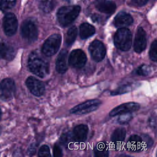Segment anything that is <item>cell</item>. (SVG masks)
Instances as JSON below:
<instances>
[{
  "label": "cell",
  "mask_w": 157,
  "mask_h": 157,
  "mask_svg": "<svg viewBox=\"0 0 157 157\" xmlns=\"http://www.w3.org/2000/svg\"><path fill=\"white\" fill-rule=\"evenodd\" d=\"M44 55L38 50L33 51L29 55L28 62L30 71L41 78L46 77L49 72V63Z\"/></svg>",
  "instance_id": "obj_1"
},
{
  "label": "cell",
  "mask_w": 157,
  "mask_h": 157,
  "mask_svg": "<svg viewBox=\"0 0 157 157\" xmlns=\"http://www.w3.org/2000/svg\"><path fill=\"white\" fill-rule=\"evenodd\" d=\"M80 11V7L78 6L62 7L57 12L58 21L61 26H66L74 21Z\"/></svg>",
  "instance_id": "obj_2"
},
{
  "label": "cell",
  "mask_w": 157,
  "mask_h": 157,
  "mask_svg": "<svg viewBox=\"0 0 157 157\" xmlns=\"http://www.w3.org/2000/svg\"><path fill=\"white\" fill-rule=\"evenodd\" d=\"M114 44L121 50H128L132 44V34L131 31L125 28L119 29L114 36Z\"/></svg>",
  "instance_id": "obj_3"
},
{
  "label": "cell",
  "mask_w": 157,
  "mask_h": 157,
  "mask_svg": "<svg viewBox=\"0 0 157 157\" xmlns=\"http://www.w3.org/2000/svg\"><path fill=\"white\" fill-rule=\"evenodd\" d=\"M61 36L55 34L50 36L44 42L42 48V53L46 56H51L55 54L60 46Z\"/></svg>",
  "instance_id": "obj_4"
},
{
  "label": "cell",
  "mask_w": 157,
  "mask_h": 157,
  "mask_svg": "<svg viewBox=\"0 0 157 157\" xmlns=\"http://www.w3.org/2000/svg\"><path fill=\"white\" fill-rule=\"evenodd\" d=\"M101 104V101L99 99H91L83 102L70 110L71 113L82 115L90 113L98 109Z\"/></svg>",
  "instance_id": "obj_5"
},
{
  "label": "cell",
  "mask_w": 157,
  "mask_h": 157,
  "mask_svg": "<svg viewBox=\"0 0 157 157\" xmlns=\"http://www.w3.org/2000/svg\"><path fill=\"white\" fill-rule=\"evenodd\" d=\"M21 34L24 39L29 42H34L37 38L38 31L34 22L31 20L23 21L21 27Z\"/></svg>",
  "instance_id": "obj_6"
},
{
  "label": "cell",
  "mask_w": 157,
  "mask_h": 157,
  "mask_svg": "<svg viewBox=\"0 0 157 157\" xmlns=\"http://www.w3.org/2000/svg\"><path fill=\"white\" fill-rule=\"evenodd\" d=\"M15 91V85L14 81L11 78H6L0 83V99L9 101L14 95Z\"/></svg>",
  "instance_id": "obj_7"
},
{
  "label": "cell",
  "mask_w": 157,
  "mask_h": 157,
  "mask_svg": "<svg viewBox=\"0 0 157 157\" xmlns=\"http://www.w3.org/2000/svg\"><path fill=\"white\" fill-rule=\"evenodd\" d=\"M89 51L92 58L97 62L102 61L105 55V48L98 40H95L90 44Z\"/></svg>",
  "instance_id": "obj_8"
},
{
  "label": "cell",
  "mask_w": 157,
  "mask_h": 157,
  "mask_svg": "<svg viewBox=\"0 0 157 157\" xmlns=\"http://www.w3.org/2000/svg\"><path fill=\"white\" fill-rule=\"evenodd\" d=\"M86 62L85 53L80 49L73 50L69 57V64L74 67L81 68L83 67Z\"/></svg>",
  "instance_id": "obj_9"
},
{
  "label": "cell",
  "mask_w": 157,
  "mask_h": 157,
  "mask_svg": "<svg viewBox=\"0 0 157 157\" xmlns=\"http://www.w3.org/2000/svg\"><path fill=\"white\" fill-rule=\"evenodd\" d=\"M18 26L17 20L15 15L12 13H7L3 20V27L5 34L7 36H13L17 31Z\"/></svg>",
  "instance_id": "obj_10"
},
{
  "label": "cell",
  "mask_w": 157,
  "mask_h": 157,
  "mask_svg": "<svg viewBox=\"0 0 157 157\" xmlns=\"http://www.w3.org/2000/svg\"><path fill=\"white\" fill-rule=\"evenodd\" d=\"M26 85L31 93L36 96H40L45 92L43 82L34 77H29L26 80Z\"/></svg>",
  "instance_id": "obj_11"
},
{
  "label": "cell",
  "mask_w": 157,
  "mask_h": 157,
  "mask_svg": "<svg viewBox=\"0 0 157 157\" xmlns=\"http://www.w3.org/2000/svg\"><path fill=\"white\" fill-rule=\"evenodd\" d=\"M139 108H140V105L138 103L132 102H127V103L122 104L115 107L113 109H112L110 112L109 115L111 117H115L121 114L131 113L139 110Z\"/></svg>",
  "instance_id": "obj_12"
},
{
  "label": "cell",
  "mask_w": 157,
  "mask_h": 157,
  "mask_svg": "<svg viewBox=\"0 0 157 157\" xmlns=\"http://www.w3.org/2000/svg\"><path fill=\"white\" fill-rule=\"evenodd\" d=\"M147 37L146 33L142 28H139L137 30L134 42V49L136 52L140 53L142 52L146 48Z\"/></svg>",
  "instance_id": "obj_13"
},
{
  "label": "cell",
  "mask_w": 157,
  "mask_h": 157,
  "mask_svg": "<svg viewBox=\"0 0 157 157\" xmlns=\"http://www.w3.org/2000/svg\"><path fill=\"white\" fill-rule=\"evenodd\" d=\"M133 22L132 17L124 12H119L115 17L114 25L117 28H124L131 25Z\"/></svg>",
  "instance_id": "obj_14"
},
{
  "label": "cell",
  "mask_w": 157,
  "mask_h": 157,
  "mask_svg": "<svg viewBox=\"0 0 157 157\" xmlns=\"http://www.w3.org/2000/svg\"><path fill=\"white\" fill-rule=\"evenodd\" d=\"M67 52L64 49L62 50L59 52L56 62V69L58 72L64 74L67 70Z\"/></svg>",
  "instance_id": "obj_15"
},
{
  "label": "cell",
  "mask_w": 157,
  "mask_h": 157,
  "mask_svg": "<svg viewBox=\"0 0 157 157\" xmlns=\"http://www.w3.org/2000/svg\"><path fill=\"white\" fill-rule=\"evenodd\" d=\"M88 132V128L86 125L79 124L74 128L72 135L75 141L78 142H83L86 139Z\"/></svg>",
  "instance_id": "obj_16"
},
{
  "label": "cell",
  "mask_w": 157,
  "mask_h": 157,
  "mask_svg": "<svg viewBox=\"0 0 157 157\" xmlns=\"http://www.w3.org/2000/svg\"><path fill=\"white\" fill-rule=\"evenodd\" d=\"M127 149L132 152H138L142 149L143 143L140 137L137 135L131 136L127 142Z\"/></svg>",
  "instance_id": "obj_17"
},
{
  "label": "cell",
  "mask_w": 157,
  "mask_h": 157,
  "mask_svg": "<svg viewBox=\"0 0 157 157\" xmlns=\"http://www.w3.org/2000/svg\"><path fill=\"white\" fill-rule=\"evenodd\" d=\"M126 130L123 128H118L114 130L111 136V142L115 147H119L124 142Z\"/></svg>",
  "instance_id": "obj_18"
},
{
  "label": "cell",
  "mask_w": 157,
  "mask_h": 157,
  "mask_svg": "<svg viewBox=\"0 0 157 157\" xmlns=\"http://www.w3.org/2000/svg\"><path fill=\"white\" fill-rule=\"evenodd\" d=\"M96 6L99 11L105 13H112L116 9L115 4L110 1H99Z\"/></svg>",
  "instance_id": "obj_19"
},
{
  "label": "cell",
  "mask_w": 157,
  "mask_h": 157,
  "mask_svg": "<svg viewBox=\"0 0 157 157\" xmlns=\"http://www.w3.org/2000/svg\"><path fill=\"white\" fill-rule=\"evenodd\" d=\"M15 56V51L12 47L4 43H0V59L5 58L7 60L12 59Z\"/></svg>",
  "instance_id": "obj_20"
},
{
  "label": "cell",
  "mask_w": 157,
  "mask_h": 157,
  "mask_svg": "<svg viewBox=\"0 0 157 157\" xmlns=\"http://www.w3.org/2000/svg\"><path fill=\"white\" fill-rule=\"evenodd\" d=\"M95 33V28L93 26L87 23H82L80 26V36L82 39H85L93 36Z\"/></svg>",
  "instance_id": "obj_21"
},
{
  "label": "cell",
  "mask_w": 157,
  "mask_h": 157,
  "mask_svg": "<svg viewBox=\"0 0 157 157\" xmlns=\"http://www.w3.org/2000/svg\"><path fill=\"white\" fill-rule=\"evenodd\" d=\"M94 154L96 156L105 157L109 156V148L106 144L104 142L99 143L94 148Z\"/></svg>",
  "instance_id": "obj_22"
},
{
  "label": "cell",
  "mask_w": 157,
  "mask_h": 157,
  "mask_svg": "<svg viewBox=\"0 0 157 157\" xmlns=\"http://www.w3.org/2000/svg\"><path fill=\"white\" fill-rule=\"evenodd\" d=\"M75 141L72 133L70 132H67L63 133L60 137V142L61 144L66 147H70L74 144V142Z\"/></svg>",
  "instance_id": "obj_23"
},
{
  "label": "cell",
  "mask_w": 157,
  "mask_h": 157,
  "mask_svg": "<svg viewBox=\"0 0 157 157\" xmlns=\"http://www.w3.org/2000/svg\"><path fill=\"white\" fill-rule=\"evenodd\" d=\"M77 35V28L74 26L71 27L67 32L66 42L67 45H71L75 40Z\"/></svg>",
  "instance_id": "obj_24"
},
{
  "label": "cell",
  "mask_w": 157,
  "mask_h": 157,
  "mask_svg": "<svg viewBox=\"0 0 157 157\" xmlns=\"http://www.w3.org/2000/svg\"><path fill=\"white\" fill-rule=\"evenodd\" d=\"M54 7L55 2L53 0H41L39 3L40 9L46 13L51 12Z\"/></svg>",
  "instance_id": "obj_25"
},
{
  "label": "cell",
  "mask_w": 157,
  "mask_h": 157,
  "mask_svg": "<svg viewBox=\"0 0 157 157\" xmlns=\"http://www.w3.org/2000/svg\"><path fill=\"white\" fill-rule=\"evenodd\" d=\"M16 0H1L0 10L2 12H6L12 9L15 4Z\"/></svg>",
  "instance_id": "obj_26"
},
{
  "label": "cell",
  "mask_w": 157,
  "mask_h": 157,
  "mask_svg": "<svg viewBox=\"0 0 157 157\" xmlns=\"http://www.w3.org/2000/svg\"><path fill=\"white\" fill-rule=\"evenodd\" d=\"M132 89V87L131 85H128V84L123 85L118 87L114 91H112L111 95L114 96V95H118V94H124V93L129 92L130 91H131Z\"/></svg>",
  "instance_id": "obj_27"
},
{
  "label": "cell",
  "mask_w": 157,
  "mask_h": 157,
  "mask_svg": "<svg viewBox=\"0 0 157 157\" xmlns=\"http://www.w3.org/2000/svg\"><path fill=\"white\" fill-rule=\"evenodd\" d=\"M135 74L138 75H142V76H147L149 75L151 72V68L146 65L143 64L139 66L135 70Z\"/></svg>",
  "instance_id": "obj_28"
},
{
  "label": "cell",
  "mask_w": 157,
  "mask_h": 157,
  "mask_svg": "<svg viewBox=\"0 0 157 157\" xmlns=\"http://www.w3.org/2000/svg\"><path fill=\"white\" fill-rule=\"evenodd\" d=\"M150 59L154 61L157 60V41L155 40L151 44L150 50Z\"/></svg>",
  "instance_id": "obj_29"
},
{
  "label": "cell",
  "mask_w": 157,
  "mask_h": 157,
  "mask_svg": "<svg viewBox=\"0 0 157 157\" xmlns=\"http://www.w3.org/2000/svg\"><path fill=\"white\" fill-rule=\"evenodd\" d=\"M119 115L120 116L117 120V121L120 124H126L132 118V116L131 113H126Z\"/></svg>",
  "instance_id": "obj_30"
},
{
  "label": "cell",
  "mask_w": 157,
  "mask_h": 157,
  "mask_svg": "<svg viewBox=\"0 0 157 157\" xmlns=\"http://www.w3.org/2000/svg\"><path fill=\"white\" fill-rule=\"evenodd\" d=\"M38 155L40 157H44V156H50V148L49 147L46 145H44L40 147L39 150Z\"/></svg>",
  "instance_id": "obj_31"
},
{
  "label": "cell",
  "mask_w": 157,
  "mask_h": 157,
  "mask_svg": "<svg viewBox=\"0 0 157 157\" xmlns=\"http://www.w3.org/2000/svg\"><path fill=\"white\" fill-rule=\"evenodd\" d=\"M141 139H142L143 144H144V145L147 148H150L153 144V139L148 135L143 134L142 137H141Z\"/></svg>",
  "instance_id": "obj_32"
},
{
  "label": "cell",
  "mask_w": 157,
  "mask_h": 157,
  "mask_svg": "<svg viewBox=\"0 0 157 157\" xmlns=\"http://www.w3.org/2000/svg\"><path fill=\"white\" fill-rule=\"evenodd\" d=\"M53 156L55 157H60L62 156V150L57 144H55L53 147Z\"/></svg>",
  "instance_id": "obj_33"
},
{
  "label": "cell",
  "mask_w": 157,
  "mask_h": 157,
  "mask_svg": "<svg viewBox=\"0 0 157 157\" xmlns=\"http://www.w3.org/2000/svg\"><path fill=\"white\" fill-rule=\"evenodd\" d=\"M148 0H131L132 2L137 6H142L147 2Z\"/></svg>",
  "instance_id": "obj_34"
},
{
  "label": "cell",
  "mask_w": 157,
  "mask_h": 157,
  "mask_svg": "<svg viewBox=\"0 0 157 157\" xmlns=\"http://www.w3.org/2000/svg\"><path fill=\"white\" fill-rule=\"evenodd\" d=\"M36 150V147L35 144H32V145L30 146V147L29 148V149H28V153H29L30 155H33V154H35Z\"/></svg>",
  "instance_id": "obj_35"
},
{
  "label": "cell",
  "mask_w": 157,
  "mask_h": 157,
  "mask_svg": "<svg viewBox=\"0 0 157 157\" xmlns=\"http://www.w3.org/2000/svg\"><path fill=\"white\" fill-rule=\"evenodd\" d=\"M91 19L93 21L99 23L101 21V17L97 14H94L91 16Z\"/></svg>",
  "instance_id": "obj_36"
},
{
  "label": "cell",
  "mask_w": 157,
  "mask_h": 157,
  "mask_svg": "<svg viewBox=\"0 0 157 157\" xmlns=\"http://www.w3.org/2000/svg\"><path fill=\"white\" fill-rule=\"evenodd\" d=\"M1 109H0V119H1Z\"/></svg>",
  "instance_id": "obj_37"
},
{
  "label": "cell",
  "mask_w": 157,
  "mask_h": 157,
  "mask_svg": "<svg viewBox=\"0 0 157 157\" xmlns=\"http://www.w3.org/2000/svg\"><path fill=\"white\" fill-rule=\"evenodd\" d=\"M1 127L0 126V134H1Z\"/></svg>",
  "instance_id": "obj_38"
},
{
  "label": "cell",
  "mask_w": 157,
  "mask_h": 157,
  "mask_svg": "<svg viewBox=\"0 0 157 157\" xmlns=\"http://www.w3.org/2000/svg\"><path fill=\"white\" fill-rule=\"evenodd\" d=\"M96 1H103V0H96Z\"/></svg>",
  "instance_id": "obj_39"
}]
</instances>
